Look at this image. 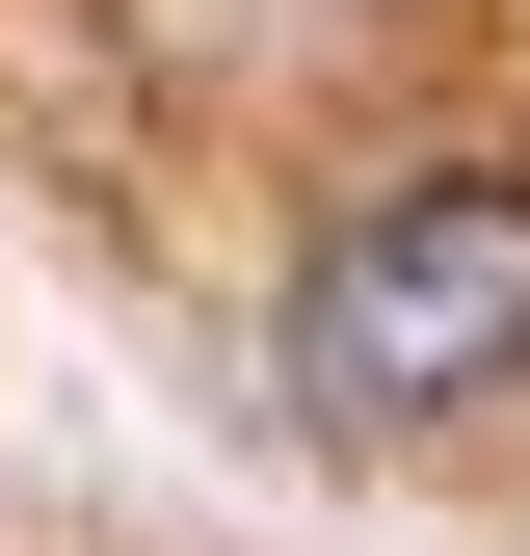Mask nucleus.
Segmentation results:
<instances>
[{
	"label": "nucleus",
	"instance_id": "nucleus-1",
	"mask_svg": "<svg viewBox=\"0 0 530 556\" xmlns=\"http://www.w3.org/2000/svg\"><path fill=\"white\" fill-rule=\"evenodd\" d=\"M292 397L318 425H478V397H530V186L504 160L371 186L292 265Z\"/></svg>",
	"mask_w": 530,
	"mask_h": 556
}]
</instances>
